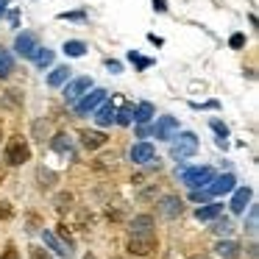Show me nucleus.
<instances>
[{
	"label": "nucleus",
	"mask_w": 259,
	"mask_h": 259,
	"mask_svg": "<svg viewBox=\"0 0 259 259\" xmlns=\"http://www.w3.org/2000/svg\"><path fill=\"white\" fill-rule=\"evenodd\" d=\"M181 209H184V203H181L179 195H164L162 201H159V212H162L164 218H179Z\"/></svg>",
	"instance_id": "9d476101"
},
{
	"label": "nucleus",
	"mask_w": 259,
	"mask_h": 259,
	"mask_svg": "<svg viewBox=\"0 0 259 259\" xmlns=\"http://www.w3.org/2000/svg\"><path fill=\"white\" fill-rule=\"evenodd\" d=\"M220 212H223V206H220V203H206V206H201L195 212V218L198 220H214V218H220Z\"/></svg>",
	"instance_id": "f3484780"
},
{
	"label": "nucleus",
	"mask_w": 259,
	"mask_h": 259,
	"mask_svg": "<svg viewBox=\"0 0 259 259\" xmlns=\"http://www.w3.org/2000/svg\"><path fill=\"white\" fill-rule=\"evenodd\" d=\"M31 159V148L28 142L23 140V137H14V140H9L6 145V164H23Z\"/></svg>",
	"instance_id": "7ed1b4c3"
},
{
	"label": "nucleus",
	"mask_w": 259,
	"mask_h": 259,
	"mask_svg": "<svg viewBox=\"0 0 259 259\" xmlns=\"http://www.w3.org/2000/svg\"><path fill=\"white\" fill-rule=\"evenodd\" d=\"M53 148H56V151H62V153H73V142H70L67 134H59L56 140H53Z\"/></svg>",
	"instance_id": "393cba45"
},
{
	"label": "nucleus",
	"mask_w": 259,
	"mask_h": 259,
	"mask_svg": "<svg viewBox=\"0 0 259 259\" xmlns=\"http://www.w3.org/2000/svg\"><path fill=\"white\" fill-rule=\"evenodd\" d=\"M153 9H156V12H164V9H167V3H164V0H153Z\"/></svg>",
	"instance_id": "4c0bfd02"
},
{
	"label": "nucleus",
	"mask_w": 259,
	"mask_h": 259,
	"mask_svg": "<svg viewBox=\"0 0 259 259\" xmlns=\"http://www.w3.org/2000/svg\"><path fill=\"white\" fill-rule=\"evenodd\" d=\"M206 198H212V192H209V190H201V192H198V190H192V201H195V203L206 201Z\"/></svg>",
	"instance_id": "2f4dec72"
},
{
	"label": "nucleus",
	"mask_w": 259,
	"mask_h": 259,
	"mask_svg": "<svg viewBox=\"0 0 259 259\" xmlns=\"http://www.w3.org/2000/svg\"><path fill=\"white\" fill-rule=\"evenodd\" d=\"M156 234L153 231H134V237L128 240V251L131 253H140V256H148V253L156 251Z\"/></svg>",
	"instance_id": "f257e3e1"
},
{
	"label": "nucleus",
	"mask_w": 259,
	"mask_h": 259,
	"mask_svg": "<svg viewBox=\"0 0 259 259\" xmlns=\"http://www.w3.org/2000/svg\"><path fill=\"white\" fill-rule=\"evenodd\" d=\"M248 231H251V234H256V206L251 209V218H248Z\"/></svg>",
	"instance_id": "473e14b6"
},
{
	"label": "nucleus",
	"mask_w": 259,
	"mask_h": 259,
	"mask_svg": "<svg viewBox=\"0 0 259 259\" xmlns=\"http://www.w3.org/2000/svg\"><path fill=\"white\" fill-rule=\"evenodd\" d=\"M64 53L73 56V59H78V56H84V53H87V45L81 39H70V42H64Z\"/></svg>",
	"instance_id": "aec40b11"
},
{
	"label": "nucleus",
	"mask_w": 259,
	"mask_h": 259,
	"mask_svg": "<svg viewBox=\"0 0 259 259\" xmlns=\"http://www.w3.org/2000/svg\"><path fill=\"white\" fill-rule=\"evenodd\" d=\"M128 59H131V62H134V64H137V67H140V70H145V67H151V59H145V56H140V53H137V51H131V53H128Z\"/></svg>",
	"instance_id": "a878e982"
},
{
	"label": "nucleus",
	"mask_w": 259,
	"mask_h": 259,
	"mask_svg": "<svg viewBox=\"0 0 259 259\" xmlns=\"http://www.w3.org/2000/svg\"><path fill=\"white\" fill-rule=\"evenodd\" d=\"M234 184H237V179L231 173H226V176H220V179H214V184L209 187V192H212V195H226V192L234 190Z\"/></svg>",
	"instance_id": "f8f14e48"
},
{
	"label": "nucleus",
	"mask_w": 259,
	"mask_h": 259,
	"mask_svg": "<svg viewBox=\"0 0 259 259\" xmlns=\"http://www.w3.org/2000/svg\"><path fill=\"white\" fill-rule=\"evenodd\" d=\"M34 62H36V67H39V70L51 67V64H53V51H48V48L42 51V48H39V51L34 53Z\"/></svg>",
	"instance_id": "5701e85b"
},
{
	"label": "nucleus",
	"mask_w": 259,
	"mask_h": 259,
	"mask_svg": "<svg viewBox=\"0 0 259 259\" xmlns=\"http://www.w3.org/2000/svg\"><path fill=\"white\" fill-rule=\"evenodd\" d=\"M90 87H92L90 78H75V81H70V84L64 87V101H67V103H75L87 90H90Z\"/></svg>",
	"instance_id": "6e6552de"
},
{
	"label": "nucleus",
	"mask_w": 259,
	"mask_h": 259,
	"mask_svg": "<svg viewBox=\"0 0 259 259\" xmlns=\"http://www.w3.org/2000/svg\"><path fill=\"white\" fill-rule=\"evenodd\" d=\"M70 201H73L70 195H59V198H56V209H59V212H64V209H70Z\"/></svg>",
	"instance_id": "c756f323"
},
{
	"label": "nucleus",
	"mask_w": 259,
	"mask_h": 259,
	"mask_svg": "<svg viewBox=\"0 0 259 259\" xmlns=\"http://www.w3.org/2000/svg\"><path fill=\"white\" fill-rule=\"evenodd\" d=\"M81 142H84L87 151H95V148L106 145V137H103L101 131H81Z\"/></svg>",
	"instance_id": "ddd939ff"
},
{
	"label": "nucleus",
	"mask_w": 259,
	"mask_h": 259,
	"mask_svg": "<svg viewBox=\"0 0 259 259\" xmlns=\"http://www.w3.org/2000/svg\"><path fill=\"white\" fill-rule=\"evenodd\" d=\"M103 101H106V90H92V92H90V95H87L81 103H75V112H78L81 117H87V114L95 112V109L101 106Z\"/></svg>",
	"instance_id": "423d86ee"
},
{
	"label": "nucleus",
	"mask_w": 259,
	"mask_h": 259,
	"mask_svg": "<svg viewBox=\"0 0 259 259\" xmlns=\"http://www.w3.org/2000/svg\"><path fill=\"white\" fill-rule=\"evenodd\" d=\"M70 73H73V70H70L67 64H62V67H56L51 75H48V84H51V87H62L64 81H70Z\"/></svg>",
	"instance_id": "2eb2a0df"
},
{
	"label": "nucleus",
	"mask_w": 259,
	"mask_h": 259,
	"mask_svg": "<svg viewBox=\"0 0 259 259\" xmlns=\"http://www.w3.org/2000/svg\"><path fill=\"white\" fill-rule=\"evenodd\" d=\"M114 123H120V125H131V123H134V106L125 103L120 112H114Z\"/></svg>",
	"instance_id": "6ab92c4d"
},
{
	"label": "nucleus",
	"mask_w": 259,
	"mask_h": 259,
	"mask_svg": "<svg viewBox=\"0 0 259 259\" xmlns=\"http://www.w3.org/2000/svg\"><path fill=\"white\" fill-rule=\"evenodd\" d=\"M98 125H112L114 123V106H112V103H106V106H103V109H98Z\"/></svg>",
	"instance_id": "412c9836"
},
{
	"label": "nucleus",
	"mask_w": 259,
	"mask_h": 259,
	"mask_svg": "<svg viewBox=\"0 0 259 259\" xmlns=\"http://www.w3.org/2000/svg\"><path fill=\"white\" fill-rule=\"evenodd\" d=\"M6 218H12V203L0 201V220H6Z\"/></svg>",
	"instance_id": "7c9ffc66"
},
{
	"label": "nucleus",
	"mask_w": 259,
	"mask_h": 259,
	"mask_svg": "<svg viewBox=\"0 0 259 259\" xmlns=\"http://www.w3.org/2000/svg\"><path fill=\"white\" fill-rule=\"evenodd\" d=\"M195 151H198L195 134H181L179 140L170 145V156H173V159H187V156H192Z\"/></svg>",
	"instance_id": "20e7f679"
},
{
	"label": "nucleus",
	"mask_w": 259,
	"mask_h": 259,
	"mask_svg": "<svg viewBox=\"0 0 259 259\" xmlns=\"http://www.w3.org/2000/svg\"><path fill=\"white\" fill-rule=\"evenodd\" d=\"M229 45H231V48H242V45H245V36H242V34H234V36L229 39Z\"/></svg>",
	"instance_id": "f704fd0d"
},
{
	"label": "nucleus",
	"mask_w": 259,
	"mask_h": 259,
	"mask_svg": "<svg viewBox=\"0 0 259 259\" xmlns=\"http://www.w3.org/2000/svg\"><path fill=\"white\" fill-rule=\"evenodd\" d=\"M153 156H156V148H153L151 142H137V145L131 148V162H137V164L153 162Z\"/></svg>",
	"instance_id": "1a4fd4ad"
},
{
	"label": "nucleus",
	"mask_w": 259,
	"mask_h": 259,
	"mask_svg": "<svg viewBox=\"0 0 259 259\" xmlns=\"http://www.w3.org/2000/svg\"><path fill=\"white\" fill-rule=\"evenodd\" d=\"M84 259H98V256H92V253H87V256Z\"/></svg>",
	"instance_id": "79ce46f5"
},
{
	"label": "nucleus",
	"mask_w": 259,
	"mask_h": 259,
	"mask_svg": "<svg viewBox=\"0 0 259 259\" xmlns=\"http://www.w3.org/2000/svg\"><path fill=\"white\" fill-rule=\"evenodd\" d=\"M214 251H218L220 259H237V253H240V245H237L234 240H226V242H220Z\"/></svg>",
	"instance_id": "dca6fc26"
},
{
	"label": "nucleus",
	"mask_w": 259,
	"mask_h": 259,
	"mask_svg": "<svg viewBox=\"0 0 259 259\" xmlns=\"http://www.w3.org/2000/svg\"><path fill=\"white\" fill-rule=\"evenodd\" d=\"M6 6H9V0H0V17L6 14Z\"/></svg>",
	"instance_id": "58836bf2"
},
{
	"label": "nucleus",
	"mask_w": 259,
	"mask_h": 259,
	"mask_svg": "<svg viewBox=\"0 0 259 259\" xmlns=\"http://www.w3.org/2000/svg\"><path fill=\"white\" fill-rule=\"evenodd\" d=\"M0 259H20L17 245H14V242H6V251H3V256H0Z\"/></svg>",
	"instance_id": "cd10ccee"
},
{
	"label": "nucleus",
	"mask_w": 259,
	"mask_h": 259,
	"mask_svg": "<svg viewBox=\"0 0 259 259\" xmlns=\"http://www.w3.org/2000/svg\"><path fill=\"white\" fill-rule=\"evenodd\" d=\"M106 67L112 70V73H120V62H112V59H109V62H106Z\"/></svg>",
	"instance_id": "e433bc0d"
},
{
	"label": "nucleus",
	"mask_w": 259,
	"mask_h": 259,
	"mask_svg": "<svg viewBox=\"0 0 259 259\" xmlns=\"http://www.w3.org/2000/svg\"><path fill=\"white\" fill-rule=\"evenodd\" d=\"M3 176H6V170H3V167H0V181H3Z\"/></svg>",
	"instance_id": "a19ab883"
},
{
	"label": "nucleus",
	"mask_w": 259,
	"mask_h": 259,
	"mask_svg": "<svg viewBox=\"0 0 259 259\" xmlns=\"http://www.w3.org/2000/svg\"><path fill=\"white\" fill-rule=\"evenodd\" d=\"M212 179H214V170L209 167V164H203V167H190V170L181 173V181H184L190 190H198V187L209 184Z\"/></svg>",
	"instance_id": "f03ea898"
},
{
	"label": "nucleus",
	"mask_w": 259,
	"mask_h": 259,
	"mask_svg": "<svg viewBox=\"0 0 259 259\" xmlns=\"http://www.w3.org/2000/svg\"><path fill=\"white\" fill-rule=\"evenodd\" d=\"M248 201H251V187H240L231 198V212H245Z\"/></svg>",
	"instance_id": "4468645a"
},
{
	"label": "nucleus",
	"mask_w": 259,
	"mask_h": 259,
	"mask_svg": "<svg viewBox=\"0 0 259 259\" xmlns=\"http://www.w3.org/2000/svg\"><path fill=\"white\" fill-rule=\"evenodd\" d=\"M42 240H45V245L51 248V251H56L62 259H73V245H70L67 240H62L59 234H53V231H42Z\"/></svg>",
	"instance_id": "39448f33"
},
{
	"label": "nucleus",
	"mask_w": 259,
	"mask_h": 259,
	"mask_svg": "<svg viewBox=\"0 0 259 259\" xmlns=\"http://www.w3.org/2000/svg\"><path fill=\"white\" fill-rule=\"evenodd\" d=\"M212 128H214V131H218V134H220V140H223V137L229 134V128H226V125L220 123V120H212Z\"/></svg>",
	"instance_id": "72a5a7b5"
},
{
	"label": "nucleus",
	"mask_w": 259,
	"mask_h": 259,
	"mask_svg": "<svg viewBox=\"0 0 259 259\" xmlns=\"http://www.w3.org/2000/svg\"><path fill=\"white\" fill-rule=\"evenodd\" d=\"M190 259H209V256H203V253H198V256H190Z\"/></svg>",
	"instance_id": "ea45409f"
},
{
	"label": "nucleus",
	"mask_w": 259,
	"mask_h": 259,
	"mask_svg": "<svg viewBox=\"0 0 259 259\" xmlns=\"http://www.w3.org/2000/svg\"><path fill=\"white\" fill-rule=\"evenodd\" d=\"M62 20H84V12H70V14L64 12V14H62Z\"/></svg>",
	"instance_id": "c9c22d12"
},
{
	"label": "nucleus",
	"mask_w": 259,
	"mask_h": 259,
	"mask_svg": "<svg viewBox=\"0 0 259 259\" xmlns=\"http://www.w3.org/2000/svg\"><path fill=\"white\" fill-rule=\"evenodd\" d=\"M153 229V218L151 214H140L131 220V231H151Z\"/></svg>",
	"instance_id": "4be33fe9"
},
{
	"label": "nucleus",
	"mask_w": 259,
	"mask_h": 259,
	"mask_svg": "<svg viewBox=\"0 0 259 259\" xmlns=\"http://www.w3.org/2000/svg\"><path fill=\"white\" fill-rule=\"evenodd\" d=\"M12 70H14L12 53H9L6 48H0V78H9V75H12Z\"/></svg>",
	"instance_id": "a211bd4d"
},
{
	"label": "nucleus",
	"mask_w": 259,
	"mask_h": 259,
	"mask_svg": "<svg viewBox=\"0 0 259 259\" xmlns=\"http://www.w3.org/2000/svg\"><path fill=\"white\" fill-rule=\"evenodd\" d=\"M14 51H17V56H23V59H34V53L39 51L36 36L28 34V31H23V34L17 36V42H14Z\"/></svg>",
	"instance_id": "0eeeda50"
},
{
	"label": "nucleus",
	"mask_w": 259,
	"mask_h": 259,
	"mask_svg": "<svg viewBox=\"0 0 259 259\" xmlns=\"http://www.w3.org/2000/svg\"><path fill=\"white\" fill-rule=\"evenodd\" d=\"M151 117H153V106H151V103H140V106L134 109V120H137V123H148Z\"/></svg>",
	"instance_id": "b1692460"
},
{
	"label": "nucleus",
	"mask_w": 259,
	"mask_h": 259,
	"mask_svg": "<svg viewBox=\"0 0 259 259\" xmlns=\"http://www.w3.org/2000/svg\"><path fill=\"white\" fill-rule=\"evenodd\" d=\"M214 231H218L220 237H223V234H231V223H229V220H218V223H214Z\"/></svg>",
	"instance_id": "c85d7f7f"
},
{
	"label": "nucleus",
	"mask_w": 259,
	"mask_h": 259,
	"mask_svg": "<svg viewBox=\"0 0 259 259\" xmlns=\"http://www.w3.org/2000/svg\"><path fill=\"white\" fill-rule=\"evenodd\" d=\"M28 256H31V259H53L51 253H48L45 248H39V245H31V248H28Z\"/></svg>",
	"instance_id": "bb28decb"
},
{
	"label": "nucleus",
	"mask_w": 259,
	"mask_h": 259,
	"mask_svg": "<svg viewBox=\"0 0 259 259\" xmlns=\"http://www.w3.org/2000/svg\"><path fill=\"white\" fill-rule=\"evenodd\" d=\"M153 131H156L159 140H173V134L179 131V120H176V117H159Z\"/></svg>",
	"instance_id": "9b49d317"
}]
</instances>
